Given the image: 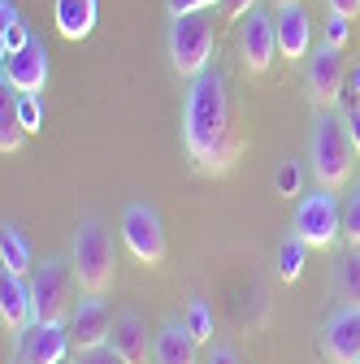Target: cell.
I'll use <instances>...</instances> for the list:
<instances>
[{
    "label": "cell",
    "mask_w": 360,
    "mask_h": 364,
    "mask_svg": "<svg viewBox=\"0 0 360 364\" xmlns=\"http://www.w3.org/2000/svg\"><path fill=\"white\" fill-rule=\"evenodd\" d=\"M183 144L187 156L196 161L200 173H226L239 152L243 139L231 122V87L221 70H204L191 78L187 87V100H183Z\"/></svg>",
    "instance_id": "6da1fadb"
},
{
    "label": "cell",
    "mask_w": 360,
    "mask_h": 364,
    "mask_svg": "<svg viewBox=\"0 0 360 364\" xmlns=\"http://www.w3.org/2000/svg\"><path fill=\"white\" fill-rule=\"evenodd\" d=\"M351 139H347V126L343 117H334L330 109H317L312 117V134H308V165H312V178H317V187H343L351 178Z\"/></svg>",
    "instance_id": "7a4b0ae2"
},
{
    "label": "cell",
    "mask_w": 360,
    "mask_h": 364,
    "mask_svg": "<svg viewBox=\"0 0 360 364\" xmlns=\"http://www.w3.org/2000/svg\"><path fill=\"white\" fill-rule=\"evenodd\" d=\"M74 273H78V287L83 291H109L113 287V273H117V243L109 221L100 217H83L78 221V235H74Z\"/></svg>",
    "instance_id": "3957f363"
},
{
    "label": "cell",
    "mask_w": 360,
    "mask_h": 364,
    "mask_svg": "<svg viewBox=\"0 0 360 364\" xmlns=\"http://www.w3.org/2000/svg\"><path fill=\"white\" fill-rule=\"evenodd\" d=\"M165 48H169V65H174V74H183V78L204 74V70L213 65V48H217V35H213V18H208V9L169 18Z\"/></svg>",
    "instance_id": "277c9868"
},
{
    "label": "cell",
    "mask_w": 360,
    "mask_h": 364,
    "mask_svg": "<svg viewBox=\"0 0 360 364\" xmlns=\"http://www.w3.org/2000/svg\"><path fill=\"white\" fill-rule=\"evenodd\" d=\"M291 235H300L308 247H322V252L339 243V235H343V208H339L334 187H317L312 196L300 200Z\"/></svg>",
    "instance_id": "5b68a950"
},
{
    "label": "cell",
    "mask_w": 360,
    "mask_h": 364,
    "mask_svg": "<svg viewBox=\"0 0 360 364\" xmlns=\"http://www.w3.org/2000/svg\"><path fill=\"white\" fill-rule=\"evenodd\" d=\"M74 260H61V256H48L39 269H35V316L39 321H65L70 316V304H74Z\"/></svg>",
    "instance_id": "8992f818"
},
{
    "label": "cell",
    "mask_w": 360,
    "mask_h": 364,
    "mask_svg": "<svg viewBox=\"0 0 360 364\" xmlns=\"http://www.w3.org/2000/svg\"><path fill=\"white\" fill-rule=\"evenodd\" d=\"M304 87H308V100L312 109H334L343 100V87H347V61L343 48L322 39V48H312L304 57Z\"/></svg>",
    "instance_id": "52a82bcc"
},
{
    "label": "cell",
    "mask_w": 360,
    "mask_h": 364,
    "mask_svg": "<svg viewBox=\"0 0 360 364\" xmlns=\"http://www.w3.org/2000/svg\"><path fill=\"white\" fill-rule=\"evenodd\" d=\"M122 243L130 247V256L157 269L165 260V225H161V213L152 204H126L122 208Z\"/></svg>",
    "instance_id": "ba28073f"
},
{
    "label": "cell",
    "mask_w": 360,
    "mask_h": 364,
    "mask_svg": "<svg viewBox=\"0 0 360 364\" xmlns=\"http://www.w3.org/2000/svg\"><path fill=\"white\" fill-rule=\"evenodd\" d=\"M235 43H239V61L248 74H265L278 57V31H274V18H269L260 5L248 9L235 26Z\"/></svg>",
    "instance_id": "9c48e42d"
},
{
    "label": "cell",
    "mask_w": 360,
    "mask_h": 364,
    "mask_svg": "<svg viewBox=\"0 0 360 364\" xmlns=\"http://www.w3.org/2000/svg\"><path fill=\"white\" fill-rule=\"evenodd\" d=\"M70 347V321H35L18 334V364H65Z\"/></svg>",
    "instance_id": "30bf717a"
},
{
    "label": "cell",
    "mask_w": 360,
    "mask_h": 364,
    "mask_svg": "<svg viewBox=\"0 0 360 364\" xmlns=\"http://www.w3.org/2000/svg\"><path fill=\"white\" fill-rule=\"evenodd\" d=\"M70 334H74V347L78 351H92L100 343H109V330H113V316H109V299L100 291H83L74 304H70Z\"/></svg>",
    "instance_id": "8fae6325"
},
{
    "label": "cell",
    "mask_w": 360,
    "mask_h": 364,
    "mask_svg": "<svg viewBox=\"0 0 360 364\" xmlns=\"http://www.w3.org/2000/svg\"><path fill=\"white\" fill-rule=\"evenodd\" d=\"M48 82V48H43V39L31 35L18 53L5 57V87L14 91H43Z\"/></svg>",
    "instance_id": "7c38bea8"
},
{
    "label": "cell",
    "mask_w": 360,
    "mask_h": 364,
    "mask_svg": "<svg viewBox=\"0 0 360 364\" xmlns=\"http://www.w3.org/2000/svg\"><path fill=\"white\" fill-rule=\"evenodd\" d=\"M0 321L9 334H22L26 326H35V291L31 282H22V273L0 269Z\"/></svg>",
    "instance_id": "4fadbf2b"
},
{
    "label": "cell",
    "mask_w": 360,
    "mask_h": 364,
    "mask_svg": "<svg viewBox=\"0 0 360 364\" xmlns=\"http://www.w3.org/2000/svg\"><path fill=\"white\" fill-rule=\"evenodd\" d=\"M322 347H326V355L334 364H356L360 360V308L339 304V312L322 330Z\"/></svg>",
    "instance_id": "5bb4252c"
},
{
    "label": "cell",
    "mask_w": 360,
    "mask_h": 364,
    "mask_svg": "<svg viewBox=\"0 0 360 364\" xmlns=\"http://www.w3.org/2000/svg\"><path fill=\"white\" fill-rule=\"evenodd\" d=\"M274 31H278V57L304 61L312 53V18L304 14V5H278Z\"/></svg>",
    "instance_id": "9a60e30c"
},
{
    "label": "cell",
    "mask_w": 360,
    "mask_h": 364,
    "mask_svg": "<svg viewBox=\"0 0 360 364\" xmlns=\"http://www.w3.org/2000/svg\"><path fill=\"white\" fill-rule=\"evenodd\" d=\"M109 343L117 347V355H122L126 364H148V360H152L157 334H148V321H144L139 312H122V316H113Z\"/></svg>",
    "instance_id": "2e32d148"
},
{
    "label": "cell",
    "mask_w": 360,
    "mask_h": 364,
    "mask_svg": "<svg viewBox=\"0 0 360 364\" xmlns=\"http://www.w3.org/2000/svg\"><path fill=\"white\" fill-rule=\"evenodd\" d=\"M196 351L200 343L187 330V321H165L152 343V364H196Z\"/></svg>",
    "instance_id": "e0dca14e"
},
{
    "label": "cell",
    "mask_w": 360,
    "mask_h": 364,
    "mask_svg": "<svg viewBox=\"0 0 360 364\" xmlns=\"http://www.w3.org/2000/svg\"><path fill=\"white\" fill-rule=\"evenodd\" d=\"M96 14H100L96 0H57L53 5V22L65 39H87L96 31Z\"/></svg>",
    "instance_id": "ac0fdd59"
},
{
    "label": "cell",
    "mask_w": 360,
    "mask_h": 364,
    "mask_svg": "<svg viewBox=\"0 0 360 364\" xmlns=\"http://www.w3.org/2000/svg\"><path fill=\"white\" fill-rule=\"evenodd\" d=\"M334 299L360 308V243H347V252L334 256Z\"/></svg>",
    "instance_id": "d6986e66"
},
{
    "label": "cell",
    "mask_w": 360,
    "mask_h": 364,
    "mask_svg": "<svg viewBox=\"0 0 360 364\" xmlns=\"http://www.w3.org/2000/svg\"><path fill=\"white\" fill-rule=\"evenodd\" d=\"M31 243L22 239V230L18 225H5V230H0V269H9V273H31Z\"/></svg>",
    "instance_id": "ffe728a7"
},
{
    "label": "cell",
    "mask_w": 360,
    "mask_h": 364,
    "mask_svg": "<svg viewBox=\"0 0 360 364\" xmlns=\"http://www.w3.org/2000/svg\"><path fill=\"white\" fill-rule=\"evenodd\" d=\"M26 39H31V31H26L22 14H18V5H14V0H0V57L18 53Z\"/></svg>",
    "instance_id": "44dd1931"
},
{
    "label": "cell",
    "mask_w": 360,
    "mask_h": 364,
    "mask_svg": "<svg viewBox=\"0 0 360 364\" xmlns=\"http://www.w3.org/2000/svg\"><path fill=\"white\" fill-rule=\"evenodd\" d=\"M22 139H26V126L18 122V105L5 96V100H0V152H18L22 148Z\"/></svg>",
    "instance_id": "7402d4cb"
},
{
    "label": "cell",
    "mask_w": 360,
    "mask_h": 364,
    "mask_svg": "<svg viewBox=\"0 0 360 364\" xmlns=\"http://www.w3.org/2000/svg\"><path fill=\"white\" fill-rule=\"evenodd\" d=\"M304 256H308V243L300 235L282 239V247H278V278L282 282H295L300 273H304Z\"/></svg>",
    "instance_id": "603a6c76"
},
{
    "label": "cell",
    "mask_w": 360,
    "mask_h": 364,
    "mask_svg": "<svg viewBox=\"0 0 360 364\" xmlns=\"http://www.w3.org/2000/svg\"><path fill=\"white\" fill-rule=\"evenodd\" d=\"M18 122L26 126V134L31 130H43V100H39V91H18Z\"/></svg>",
    "instance_id": "cb8c5ba5"
},
{
    "label": "cell",
    "mask_w": 360,
    "mask_h": 364,
    "mask_svg": "<svg viewBox=\"0 0 360 364\" xmlns=\"http://www.w3.org/2000/svg\"><path fill=\"white\" fill-rule=\"evenodd\" d=\"M183 321H187V330L196 334V343H208V338H213V312H208L204 299H191V304H187V316H183Z\"/></svg>",
    "instance_id": "d4e9b609"
},
{
    "label": "cell",
    "mask_w": 360,
    "mask_h": 364,
    "mask_svg": "<svg viewBox=\"0 0 360 364\" xmlns=\"http://www.w3.org/2000/svg\"><path fill=\"white\" fill-rule=\"evenodd\" d=\"M274 187H278V196L295 200V196H300V187H304V169H300L295 161H282V165H278V173H274Z\"/></svg>",
    "instance_id": "484cf974"
},
{
    "label": "cell",
    "mask_w": 360,
    "mask_h": 364,
    "mask_svg": "<svg viewBox=\"0 0 360 364\" xmlns=\"http://www.w3.org/2000/svg\"><path fill=\"white\" fill-rule=\"evenodd\" d=\"M322 39L326 43H334V48H347V39H351V18H343V14H326V22H322Z\"/></svg>",
    "instance_id": "4316f807"
},
{
    "label": "cell",
    "mask_w": 360,
    "mask_h": 364,
    "mask_svg": "<svg viewBox=\"0 0 360 364\" xmlns=\"http://www.w3.org/2000/svg\"><path fill=\"white\" fill-rule=\"evenodd\" d=\"M343 239L360 243V191L347 196V204H343Z\"/></svg>",
    "instance_id": "83f0119b"
},
{
    "label": "cell",
    "mask_w": 360,
    "mask_h": 364,
    "mask_svg": "<svg viewBox=\"0 0 360 364\" xmlns=\"http://www.w3.org/2000/svg\"><path fill=\"white\" fill-rule=\"evenodd\" d=\"M78 364H126V360L117 355L113 343H100V347H92V351H78Z\"/></svg>",
    "instance_id": "f1b7e54d"
},
{
    "label": "cell",
    "mask_w": 360,
    "mask_h": 364,
    "mask_svg": "<svg viewBox=\"0 0 360 364\" xmlns=\"http://www.w3.org/2000/svg\"><path fill=\"white\" fill-rule=\"evenodd\" d=\"M217 0H165V9H169V18H178V14H200V9H213Z\"/></svg>",
    "instance_id": "f546056e"
},
{
    "label": "cell",
    "mask_w": 360,
    "mask_h": 364,
    "mask_svg": "<svg viewBox=\"0 0 360 364\" xmlns=\"http://www.w3.org/2000/svg\"><path fill=\"white\" fill-rule=\"evenodd\" d=\"M343 126H347V139H351V148L360 156V105H347L343 109Z\"/></svg>",
    "instance_id": "4dcf8cb0"
},
{
    "label": "cell",
    "mask_w": 360,
    "mask_h": 364,
    "mask_svg": "<svg viewBox=\"0 0 360 364\" xmlns=\"http://www.w3.org/2000/svg\"><path fill=\"white\" fill-rule=\"evenodd\" d=\"M343 96H347L351 105H360V65H351V70H347V87H343Z\"/></svg>",
    "instance_id": "1f68e13d"
},
{
    "label": "cell",
    "mask_w": 360,
    "mask_h": 364,
    "mask_svg": "<svg viewBox=\"0 0 360 364\" xmlns=\"http://www.w3.org/2000/svg\"><path fill=\"white\" fill-rule=\"evenodd\" d=\"M221 9H226L231 18H243L248 9H256V0H221Z\"/></svg>",
    "instance_id": "d6a6232c"
},
{
    "label": "cell",
    "mask_w": 360,
    "mask_h": 364,
    "mask_svg": "<svg viewBox=\"0 0 360 364\" xmlns=\"http://www.w3.org/2000/svg\"><path fill=\"white\" fill-rule=\"evenodd\" d=\"M204 364H239V360H235V351H231V347H213Z\"/></svg>",
    "instance_id": "836d02e7"
},
{
    "label": "cell",
    "mask_w": 360,
    "mask_h": 364,
    "mask_svg": "<svg viewBox=\"0 0 360 364\" xmlns=\"http://www.w3.org/2000/svg\"><path fill=\"white\" fill-rule=\"evenodd\" d=\"M330 9L343 14V18H356L360 14V0H330Z\"/></svg>",
    "instance_id": "e575fe53"
},
{
    "label": "cell",
    "mask_w": 360,
    "mask_h": 364,
    "mask_svg": "<svg viewBox=\"0 0 360 364\" xmlns=\"http://www.w3.org/2000/svg\"><path fill=\"white\" fill-rule=\"evenodd\" d=\"M274 5H304V0H274Z\"/></svg>",
    "instance_id": "d590c367"
},
{
    "label": "cell",
    "mask_w": 360,
    "mask_h": 364,
    "mask_svg": "<svg viewBox=\"0 0 360 364\" xmlns=\"http://www.w3.org/2000/svg\"><path fill=\"white\" fill-rule=\"evenodd\" d=\"M74 364H78V360H74Z\"/></svg>",
    "instance_id": "8d00e7d4"
},
{
    "label": "cell",
    "mask_w": 360,
    "mask_h": 364,
    "mask_svg": "<svg viewBox=\"0 0 360 364\" xmlns=\"http://www.w3.org/2000/svg\"><path fill=\"white\" fill-rule=\"evenodd\" d=\"M356 364H360V360H356Z\"/></svg>",
    "instance_id": "74e56055"
}]
</instances>
